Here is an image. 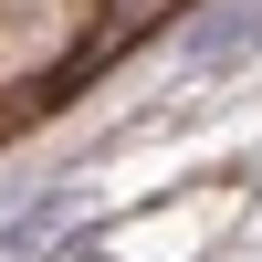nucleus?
<instances>
[{
  "label": "nucleus",
  "instance_id": "nucleus-1",
  "mask_svg": "<svg viewBox=\"0 0 262 262\" xmlns=\"http://www.w3.org/2000/svg\"><path fill=\"white\" fill-rule=\"evenodd\" d=\"M242 42H262V0H221V11L179 42V63H231Z\"/></svg>",
  "mask_w": 262,
  "mask_h": 262
},
{
  "label": "nucleus",
  "instance_id": "nucleus-2",
  "mask_svg": "<svg viewBox=\"0 0 262 262\" xmlns=\"http://www.w3.org/2000/svg\"><path fill=\"white\" fill-rule=\"evenodd\" d=\"M53 221H63V200H42V210H21V221H11V252H32V242H42Z\"/></svg>",
  "mask_w": 262,
  "mask_h": 262
}]
</instances>
